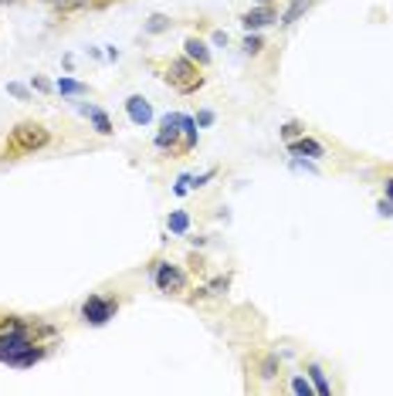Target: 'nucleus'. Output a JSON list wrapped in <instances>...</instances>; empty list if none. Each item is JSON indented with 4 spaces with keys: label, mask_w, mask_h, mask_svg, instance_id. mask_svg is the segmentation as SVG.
<instances>
[{
    "label": "nucleus",
    "mask_w": 393,
    "mask_h": 396,
    "mask_svg": "<svg viewBox=\"0 0 393 396\" xmlns=\"http://www.w3.org/2000/svg\"><path fill=\"white\" fill-rule=\"evenodd\" d=\"M51 142V132L45 129L41 122H17L10 135H7V153H38Z\"/></svg>",
    "instance_id": "obj_1"
},
{
    "label": "nucleus",
    "mask_w": 393,
    "mask_h": 396,
    "mask_svg": "<svg viewBox=\"0 0 393 396\" xmlns=\"http://www.w3.org/2000/svg\"><path fill=\"white\" fill-rule=\"evenodd\" d=\"M166 81L180 92V95H193L197 88H204V75H200V65L190 61V58H173L170 68H166Z\"/></svg>",
    "instance_id": "obj_2"
},
{
    "label": "nucleus",
    "mask_w": 393,
    "mask_h": 396,
    "mask_svg": "<svg viewBox=\"0 0 393 396\" xmlns=\"http://www.w3.org/2000/svg\"><path fill=\"white\" fill-rule=\"evenodd\" d=\"M150 274H153L157 291H163V295H180V291L186 288V281H190L184 267L173 261H153L150 264Z\"/></svg>",
    "instance_id": "obj_3"
},
{
    "label": "nucleus",
    "mask_w": 393,
    "mask_h": 396,
    "mask_svg": "<svg viewBox=\"0 0 393 396\" xmlns=\"http://www.w3.org/2000/svg\"><path fill=\"white\" fill-rule=\"evenodd\" d=\"M115 315H119V298L88 295V298L81 302V322H85V325H95V329H102V325H109Z\"/></svg>",
    "instance_id": "obj_4"
},
{
    "label": "nucleus",
    "mask_w": 393,
    "mask_h": 396,
    "mask_svg": "<svg viewBox=\"0 0 393 396\" xmlns=\"http://www.w3.org/2000/svg\"><path fill=\"white\" fill-rule=\"evenodd\" d=\"M153 146H157L159 153H180V146H184V126H180V112H170V115H163V122H159V132H157V139H153Z\"/></svg>",
    "instance_id": "obj_5"
},
{
    "label": "nucleus",
    "mask_w": 393,
    "mask_h": 396,
    "mask_svg": "<svg viewBox=\"0 0 393 396\" xmlns=\"http://www.w3.org/2000/svg\"><path fill=\"white\" fill-rule=\"evenodd\" d=\"M41 359H48V349L41 343H31V345H21V349H10V352H0V363L10 366V370H31L38 366Z\"/></svg>",
    "instance_id": "obj_6"
},
{
    "label": "nucleus",
    "mask_w": 393,
    "mask_h": 396,
    "mask_svg": "<svg viewBox=\"0 0 393 396\" xmlns=\"http://www.w3.org/2000/svg\"><path fill=\"white\" fill-rule=\"evenodd\" d=\"M275 21H278V10H275L271 3H258V7H251V10H244V14H241L244 31H262V27L275 24Z\"/></svg>",
    "instance_id": "obj_7"
},
{
    "label": "nucleus",
    "mask_w": 393,
    "mask_h": 396,
    "mask_svg": "<svg viewBox=\"0 0 393 396\" xmlns=\"http://www.w3.org/2000/svg\"><path fill=\"white\" fill-rule=\"evenodd\" d=\"M126 112H129L132 126H150V122H153V106H150L143 95H129V99H126Z\"/></svg>",
    "instance_id": "obj_8"
},
{
    "label": "nucleus",
    "mask_w": 393,
    "mask_h": 396,
    "mask_svg": "<svg viewBox=\"0 0 393 396\" xmlns=\"http://www.w3.org/2000/svg\"><path fill=\"white\" fill-rule=\"evenodd\" d=\"M289 153H291V156L322 159V156H326V146H322V142H315V139H309V135L302 132L298 139H291V142H289Z\"/></svg>",
    "instance_id": "obj_9"
},
{
    "label": "nucleus",
    "mask_w": 393,
    "mask_h": 396,
    "mask_svg": "<svg viewBox=\"0 0 393 396\" xmlns=\"http://www.w3.org/2000/svg\"><path fill=\"white\" fill-rule=\"evenodd\" d=\"M75 108H79L81 115H88V119H92V129L99 132V135H112V132H115L112 119H109V115H105V112H102L99 106H85V102H79Z\"/></svg>",
    "instance_id": "obj_10"
},
{
    "label": "nucleus",
    "mask_w": 393,
    "mask_h": 396,
    "mask_svg": "<svg viewBox=\"0 0 393 396\" xmlns=\"http://www.w3.org/2000/svg\"><path fill=\"white\" fill-rule=\"evenodd\" d=\"M184 54L190 58V61H197L200 68H207L210 61H214V54H210L207 41H200V38H186V41H184Z\"/></svg>",
    "instance_id": "obj_11"
},
{
    "label": "nucleus",
    "mask_w": 393,
    "mask_h": 396,
    "mask_svg": "<svg viewBox=\"0 0 393 396\" xmlns=\"http://www.w3.org/2000/svg\"><path fill=\"white\" fill-rule=\"evenodd\" d=\"M54 92L58 95H68V99H79V95H88L92 88L85 81H75V79H58L54 81Z\"/></svg>",
    "instance_id": "obj_12"
},
{
    "label": "nucleus",
    "mask_w": 393,
    "mask_h": 396,
    "mask_svg": "<svg viewBox=\"0 0 393 396\" xmlns=\"http://www.w3.org/2000/svg\"><path fill=\"white\" fill-rule=\"evenodd\" d=\"M309 7H312V0H291L289 7H285V14L278 17V24H282V27H291L295 21H298V17H302V14H305V10H309Z\"/></svg>",
    "instance_id": "obj_13"
},
{
    "label": "nucleus",
    "mask_w": 393,
    "mask_h": 396,
    "mask_svg": "<svg viewBox=\"0 0 393 396\" xmlns=\"http://www.w3.org/2000/svg\"><path fill=\"white\" fill-rule=\"evenodd\" d=\"M278 372H282V359H278V352H268V356L258 359V376H262V379H275Z\"/></svg>",
    "instance_id": "obj_14"
},
{
    "label": "nucleus",
    "mask_w": 393,
    "mask_h": 396,
    "mask_svg": "<svg viewBox=\"0 0 393 396\" xmlns=\"http://www.w3.org/2000/svg\"><path fill=\"white\" fill-rule=\"evenodd\" d=\"M180 126H184V146H180V153L197 149V119L193 115H180Z\"/></svg>",
    "instance_id": "obj_15"
},
{
    "label": "nucleus",
    "mask_w": 393,
    "mask_h": 396,
    "mask_svg": "<svg viewBox=\"0 0 393 396\" xmlns=\"http://www.w3.org/2000/svg\"><path fill=\"white\" fill-rule=\"evenodd\" d=\"M166 227H170V234L184 238L186 231H190V213H186V211H173L170 217H166Z\"/></svg>",
    "instance_id": "obj_16"
},
{
    "label": "nucleus",
    "mask_w": 393,
    "mask_h": 396,
    "mask_svg": "<svg viewBox=\"0 0 393 396\" xmlns=\"http://www.w3.org/2000/svg\"><path fill=\"white\" fill-rule=\"evenodd\" d=\"M309 379H312V386H315V393H319V396L332 393V386H329V379H326V372H322L319 363H309Z\"/></svg>",
    "instance_id": "obj_17"
},
{
    "label": "nucleus",
    "mask_w": 393,
    "mask_h": 396,
    "mask_svg": "<svg viewBox=\"0 0 393 396\" xmlns=\"http://www.w3.org/2000/svg\"><path fill=\"white\" fill-rule=\"evenodd\" d=\"M241 51H244V54H251V58H258V54L264 51L262 34H258V31H248V38L241 41Z\"/></svg>",
    "instance_id": "obj_18"
},
{
    "label": "nucleus",
    "mask_w": 393,
    "mask_h": 396,
    "mask_svg": "<svg viewBox=\"0 0 393 396\" xmlns=\"http://www.w3.org/2000/svg\"><path fill=\"white\" fill-rule=\"evenodd\" d=\"M173 27V21L166 17V14H150V21L143 24V31L146 34H163V31H170Z\"/></svg>",
    "instance_id": "obj_19"
},
{
    "label": "nucleus",
    "mask_w": 393,
    "mask_h": 396,
    "mask_svg": "<svg viewBox=\"0 0 393 396\" xmlns=\"http://www.w3.org/2000/svg\"><path fill=\"white\" fill-rule=\"evenodd\" d=\"M227 288H231V274H217L207 288H200V291H204V298H207V295L217 298V295H227Z\"/></svg>",
    "instance_id": "obj_20"
},
{
    "label": "nucleus",
    "mask_w": 393,
    "mask_h": 396,
    "mask_svg": "<svg viewBox=\"0 0 393 396\" xmlns=\"http://www.w3.org/2000/svg\"><path fill=\"white\" fill-rule=\"evenodd\" d=\"M291 393H298V396H312V393H315L312 379H309V376H302V372H291Z\"/></svg>",
    "instance_id": "obj_21"
},
{
    "label": "nucleus",
    "mask_w": 393,
    "mask_h": 396,
    "mask_svg": "<svg viewBox=\"0 0 393 396\" xmlns=\"http://www.w3.org/2000/svg\"><path fill=\"white\" fill-rule=\"evenodd\" d=\"M278 132H282V139H285V142H291V139H298L305 129H302V122H295V119H291V122H285Z\"/></svg>",
    "instance_id": "obj_22"
},
{
    "label": "nucleus",
    "mask_w": 393,
    "mask_h": 396,
    "mask_svg": "<svg viewBox=\"0 0 393 396\" xmlns=\"http://www.w3.org/2000/svg\"><path fill=\"white\" fill-rule=\"evenodd\" d=\"M7 92H10L14 99H21V102H27V99H31V92H27L21 81H7Z\"/></svg>",
    "instance_id": "obj_23"
},
{
    "label": "nucleus",
    "mask_w": 393,
    "mask_h": 396,
    "mask_svg": "<svg viewBox=\"0 0 393 396\" xmlns=\"http://www.w3.org/2000/svg\"><path fill=\"white\" fill-rule=\"evenodd\" d=\"M214 176H217V170H207V173H200V176H190V190H200V186H207Z\"/></svg>",
    "instance_id": "obj_24"
},
{
    "label": "nucleus",
    "mask_w": 393,
    "mask_h": 396,
    "mask_svg": "<svg viewBox=\"0 0 393 396\" xmlns=\"http://www.w3.org/2000/svg\"><path fill=\"white\" fill-rule=\"evenodd\" d=\"M214 119H217V115H214L210 108H204V112H197V129H207V126H214Z\"/></svg>",
    "instance_id": "obj_25"
},
{
    "label": "nucleus",
    "mask_w": 393,
    "mask_h": 396,
    "mask_svg": "<svg viewBox=\"0 0 393 396\" xmlns=\"http://www.w3.org/2000/svg\"><path fill=\"white\" fill-rule=\"evenodd\" d=\"M291 170H305V173H319V170H315V163H312L309 156H305V159H298V156H295V159H291Z\"/></svg>",
    "instance_id": "obj_26"
},
{
    "label": "nucleus",
    "mask_w": 393,
    "mask_h": 396,
    "mask_svg": "<svg viewBox=\"0 0 393 396\" xmlns=\"http://www.w3.org/2000/svg\"><path fill=\"white\" fill-rule=\"evenodd\" d=\"M31 88H38V92H54V85L48 79H41V75H34V79H31Z\"/></svg>",
    "instance_id": "obj_27"
},
{
    "label": "nucleus",
    "mask_w": 393,
    "mask_h": 396,
    "mask_svg": "<svg viewBox=\"0 0 393 396\" xmlns=\"http://www.w3.org/2000/svg\"><path fill=\"white\" fill-rule=\"evenodd\" d=\"M376 211H380V217H393V200L387 197V200H380L376 204Z\"/></svg>",
    "instance_id": "obj_28"
},
{
    "label": "nucleus",
    "mask_w": 393,
    "mask_h": 396,
    "mask_svg": "<svg viewBox=\"0 0 393 396\" xmlns=\"http://www.w3.org/2000/svg\"><path fill=\"white\" fill-rule=\"evenodd\" d=\"M48 3L61 7V10H75V7H79V0H48Z\"/></svg>",
    "instance_id": "obj_29"
},
{
    "label": "nucleus",
    "mask_w": 393,
    "mask_h": 396,
    "mask_svg": "<svg viewBox=\"0 0 393 396\" xmlns=\"http://www.w3.org/2000/svg\"><path fill=\"white\" fill-rule=\"evenodd\" d=\"M210 41H214V44H227V34H224V31H214V38H210Z\"/></svg>",
    "instance_id": "obj_30"
},
{
    "label": "nucleus",
    "mask_w": 393,
    "mask_h": 396,
    "mask_svg": "<svg viewBox=\"0 0 393 396\" xmlns=\"http://www.w3.org/2000/svg\"><path fill=\"white\" fill-rule=\"evenodd\" d=\"M383 190H387V197H390V200H393V176H390V180H387V183H383Z\"/></svg>",
    "instance_id": "obj_31"
},
{
    "label": "nucleus",
    "mask_w": 393,
    "mask_h": 396,
    "mask_svg": "<svg viewBox=\"0 0 393 396\" xmlns=\"http://www.w3.org/2000/svg\"><path fill=\"white\" fill-rule=\"evenodd\" d=\"M258 3H271V0H258Z\"/></svg>",
    "instance_id": "obj_32"
},
{
    "label": "nucleus",
    "mask_w": 393,
    "mask_h": 396,
    "mask_svg": "<svg viewBox=\"0 0 393 396\" xmlns=\"http://www.w3.org/2000/svg\"><path fill=\"white\" fill-rule=\"evenodd\" d=\"M7 3H17V0H7Z\"/></svg>",
    "instance_id": "obj_33"
},
{
    "label": "nucleus",
    "mask_w": 393,
    "mask_h": 396,
    "mask_svg": "<svg viewBox=\"0 0 393 396\" xmlns=\"http://www.w3.org/2000/svg\"><path fill=\"white\" fill-rule=\"evenodd\" d=\"M0 3H7V0H0Z\"/></svg>",
    "instance_id": "obj_34"
},
{
    "label": "nucleus",
    "mask_w": 393,
    "mask_h": 396,
    "mask_svg": "<svg viewBox=\"0 0 393 396\" xmlns=\"http://www.w3.org/2000/svg\"><path fill=\"white\" fill-rule=\"evenodd\" d=\"M88 3H95V0H88Z\"/></svg>",
    "instance_id": "obj_35"
}]
</instances>
